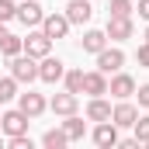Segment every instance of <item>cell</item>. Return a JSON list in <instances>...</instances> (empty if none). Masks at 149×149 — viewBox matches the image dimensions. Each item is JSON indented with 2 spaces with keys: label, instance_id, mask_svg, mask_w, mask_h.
<instances>
[{
  "label": "cell",
  "instance_id": "obj_1",
  "mask_svg": "<svg viewBox=\"0 0 149 149\" xmlns=\"http://www.w3.org/2000/svg\"><path fill=\"white\" fill-rule=\"evenodd\" d=\"M7 63H10V76H14L17 83H31V80H38V59H35V56L17 52V56L7 59Z\"/></svg>",
  "mask_w": 149,
  "mask_h": 149
},
{
  "label": "cell",
  "instance_id": "obj_4",
  "mask_svg": "<svg viewBox=\"0 0 149 149\" xmlns=\"http://www.w3.org/2000/svg\"><path fill=\"white\" fill-rule=\"evenodd\" d=\"M66 73V63L63 59H56V56H42L38 59V80L42 83H59Z\"/></svg>",
  "mask_w": 149,
  "mask_h": 149
},
{
  "label": "cell",
  "instance_id": "obj_19",
  "mask_svg": "<svg viewBox=\"0 0 149 149\" xmlns=\"http://www.w3.org/2000/svg\"><path fill=\"white\" fill-rule=\"evenodd\" d=\"M42 146H45V149H63V146H70V139H66L63 125H59V128H49V132L42 135Z\"/></svg>",
  "mask_w": 149,
  "mask_h": 149
},
{
  "label": "cell",
  "instance_id": "obj_17",
  "mask_svg": "<svg viewBox=\"0 0 149 149\" xmlns=\"http://www.w3.org/2000/svg\"><path fill=\"white\" fill-rule=\"evenodd\" d=\"M63 132H66L70 142H80V139L87 135V121H83L80 114H66V118H63Z\"/></svg>",
  "mask_w": 149,
  "mask_h": 149
},
{
  "label": "cell",
  "instance_id": "obj_27",
  "mask_svg": "<svg viewBox=\"0 0 149 149\" xmlns=\"http://www.w3.org/2000/svg\"><path fill=\"white\" fill-rule=\"evenodd\" d=\"M135 97H139V108H149V83L135 87Z\"/></svg>",
  "mask_w": 149,
  "mask_h": 149
},
{
  "label": "cell",
  "instance_id": "obj_14",
  "mask_svg": "<svg viewBox=\"0 0 149 149\" xmlns=\"http://www.w3.org/2000/svg\"><path fill=\"white\" fill-rule=\"evenodd\" d=\"M83 94H90V97H104V94H108V73H101V70L83 73Z\"/></svg>",
  "mask_w": 149,
  "mask_h": 149
},
{
  "label": "cell",
  "instance_id": "obj_2",
  "mask_svg": "<svg viewBox=\"0 0 149 149\" xmlns=\"http://www.w3.org/2000/svg\"><path fill=\"white\" fill-rule=\"evenodd\" d=\"M31 125V118L21 111V108H10V111H0V132L10 139V135H24Z\"/></svg>",
  "mask_w": 149,
  "mask_h": 149
},
{
  "label": "cell",
  "instance_id": "obj_7",
  "mask_svg": "<svg viewBox=\"0 0 149 149\" xmlns=\"http://www.w3.org/2000/svg\"><path fill=\"white\" fill-rule=\"evenodd\" d=\"M108 94H111L114 101L132 97V94H135V80H132L128 73H121V70H118V73H111V80H108Z\"/></svg>",
  "mask_w": 149,
  "mask_h": 149
},
{
  "label": "cell",
  "instance_id": "obj_28",
  "mask_svg": "<svg viewBox=\"0 0 149 149\" xmlns=\"http://www.w3.org/2000/svg\"><path fill=\"white\" fill-rule=\"evenodd\" d=\"M135 59H139V66H146V70H149V42H142V45H139Z\"/></svg>",
  "mask_w": 149,
  "mask_h": 149
},
{
  "label": "cell",
  "instance_id": "obj_18",
  "mask_svg": "<svg viewBox=\"0 0 149 149\" xmlns=\"http://www.w3.org/2000/svg\"><path fill=\"white\" fill-rule=\"evenodd\" d=\"M111 118V104L104 101V97H90V104H87V121H108Z\"/></svg>",
  "mask_w": 149,
  "mask_h": 149
},
{
  "label": "cell",
  "instance_id": "obj_23",
  "mask_svg": "<svg viewBox=\"0 0 149 149\" xmlns=\"http://www.w3.org/2000/svg\"><path fill=\"white\" fill-rule=\"evenodd\" d=\"M63 83L70 94H83V70H66L63 73Z\"/></svg>",
  "mask_w": 149,
  "mask_h": 149
},
{
  "label": "cell",
  "instance_id": "obj_11",
  "mask_svg": "<svg viewBox=\"0 0 149 149\" xmlns=\"http://www.w3.org/2000/svg\"><path fill=\"white\" fill-rule=\"evenodd\" d=\"M76 108H80V94H70V90H63V94H56V97L49 101V111L59 114V118L76 114Z\"/></svg>",
  "mask_w": 149,
  "mask_h": 149
},
{
  "label": "cell",
  "instance_id": "obj_10",
  "mask_svg": "<svg viewBox=\"0 0 149 149\" xmlns=\"http://www.w3.org/2000/svg\"><path fill=\"white\" fill-rule=\"evenodd\" d=\"M135 118H139V108H135L128 97H125V101H118V104L111 108V121L118 125V128H132V125H135Z\"/></svg>",
  "mask_w": 149,
  "mask_h": 149
},
{
  "label": "cell",
  "instance_id": "obj_3",
  "mask_svg": "<svg viewBox=\"0 0 149 149\" xmlns=\"http://www.w3.org/2000/svg\"><path fill=\"white\" fill-rule=\"evenodd\" d=\"M121 66H125V52H121L118 45H104V49L97 52V70H101V73L111 76V73H118Z\"/></svg>",
  "mask_w": 149,
  "mask_h": 149
},
{
  "label": "cell",
  "instance_id": "obj_16",
  "mask_svg": "<svg viewBox=\"0 0 149 149\" xmlns=\"http://www.w3.org/2000/svg\"><path fill=\"white\" fill-rule=\"evenodd\" d=\"M104 45H108V35H104V31H97V28L83 31V38H80V49H83V52H90V56H97Z\"/></svg>",
  "mask_w": 149,
  "mask_h": 149
},
{
  "label": "cell",
  "instance_id": "obj_12",
  "mask_svg": "<svg viewBox=\"0 0 149 149\" xmlns=\"http://www.w3.org/2000/svg\"><path fill=\"white\" fill-rule=\"evenodd\" d=\"M104 35L111 38V42H125V38L135 35V21H132V17H108Z\"/></svg>",
  "mask_w": 149,
  "mask_h": 149
},
{
  "label": "cell",
  "instance_id": "obj_5",
  "mask_svg": "<svg viewBox=\"0 0 149 149\" xmlns=\"http://www.w3.org/2000/svg\"><path fill=\"white\" fill-rule=\"evenodd\" d=\"M90 139H94L101 149H114V146H118V125H114L111 118H108V121H94Z\"/></svg>",
  "mask_w": 149,
  "mask_h": 149
},
{
  "label": "cell",
  "instance_id": "obj_29",
  "mask_svg": "<svg viewBox=\"0 0 149 149\" xmlns=\"http://www.w3.org/2000/svg\"><path fill=\"white\" fill-rule=\"evenodd\" d=\"M135 10H139V17L149 24V0H139V7H135Z\"/></svg>",
  "mask_w": 149,
  "mask_h": 149
},
{
  "label": "cell",
  "instance_id": "obj_26",
  "mask_svg": "<svg viewBox=\"0 0 149 149\" xmlns=\"http://www.w3.org/2000/svg\"><path fill=\"white\" fill-rule=\"evenodd\" d=\"M7 146L10 149H31V139H28V132H24V135H10Z\"/></svg>",
  "mask_w": 149,
  "mask_h": 149
},
{
  "label": "cell",
  "instance_id": "obj_31",
  "mask_svg": "<svg viewBox=\"0 0 149 149\" xmlns=\"http://www.w3.org/2000/svg\"><path fill=\"white\" fill-rule=\"evenodd\" d=\"M146 42H149V28H146Z\"/></svg>",
  "mask_w": 149,
  "mask_h": 149
},
{
  "label": "cell",
  "instance_id": "obj_25",
  "mask_svg": "<svg viewBox=\"0 0 149 149\" xmlns=\"http://www.w3.org/2000/svg\"><path fill=\"white\" fill-rule=\"evenodd\" d=\"M17 17V3L14 0H0V21L7 24V21H14Z\"/></svg>",
  "mask_w": 149,
  "mask_h": 149
},
{
  "label": "cell",
  "instance_id": "obj_9",
  "mask_svg": "<svg viewBox=\"0 0 149 149\" xmlns=\"http://www.w3.org/2000/svg\"><path fill=\"white\" fill-rule=\"evenodd\" d=\"M24 52H28V56H35V59H42V56H49V52H52V38L45 35L42 28H35V31H28V38H24Z\"/></svg>",
  "mask_w": 149,
  "mask_h": 149
},
{
  "label": "cell",
  "instance_id": "obj_24",
  "mask_svg": "<svg viewBox=\"0 0 149 149\" xmlns=\"http://www.w3.org/2000/svg\"><path fill=\"white\" fill-rule=\"evenodd\" d=\"M132 135H135V142H139V146H146V142H149V114H139V118H135Z\"/></svg>",
  "mask_w": 149,
  "mask_h": 149
},
{
  "label": "cell",
  "instance_id": "obj_21",
  "mask_svg": "<svg viewBox=\"0 0 149 149\" xmlns=\"http://www.w3.org/2000/svg\"><path fill=\"white\" fill-rule=\"evenodd\" d=\"M135 3L132 0H108V17H132Z\"/></svg>",
  "mask_w": 149,
  "mask_h": 149
},
{
  "label": "cell",
  "instance_id": "obj_8",
  "mask_svg": "<svg viewBox=\"0 0 149 149\" xmlns=\"http://www.w3.org/2000/svg\"><path fill=\"white\" fill-rule=\"evenodd\" d=\"M17 108H21V111H24L31 121H35L38 114H45V111H49V101H45L42 94H35V90H28V94H17Z\"/></svg>",
  "mask_w": 149,
  "mask_h": 149
},
{
  "label": "cell",
  "instance_id": "obj_13",
  "mask_svg": "<svg viewBox=\"0 0 149 149\" xmlns=\"http://www.w3.org/2000/svg\"><path fill=\"white\" fill-rule=\"evenodd\" d=\"M42 17H45V10H42L38 0H24V3H17V21H21L24 28H38Z\"/></svg>",
  "mask_w": 149,
  "mask_h": 149
},
{
  "label": "cell",
  "instance_id": "obj_15",
  "mask_svg": "<svg viewBox=\"0 0 149 149\" xmlns=\"http://www.w3.org/2000/svg\"><path fill=\"white\" fill-rule=\"evenodd\" d=\"M66 17H70V24H87V21L94 17L90 0H70V3H66Z\"/></svg>",
  "mask_w": 149,
  "mask_h": 149
},
{
  "label": "cell",
  "instance_id": "obj_20",
  "mask_svg": "<svg viewBox=\"0 0 149 149\" xmlns=\"http://www.w3.org/2000/svg\"><path fill=\"white\" fill-rule=\"evenodd\" d=\"M0 52H3V59H14L17 52H24V38H17V35H7L3 42H0Z\"/></svg>",
  "mask_w": 149,
  "mask_h": 149
},
{
  "label": "cell",
  "instance_id": "obj_6",
  "mask_svg": "<svg viewBox=\"0 0 149 149\" xmlns=\"http://www.w3.org/2000/svg\"><path fill=\"white\" fill-rule=\"evenodd\" d=\"M38 28L56 42V38H66V35H70V28H73V24H70V17H66V14H45Z\"/></svg>",
  "mask_w": 149,
  "mask_h": 149
},
{
  "label": "cell",
  "instance_id": "obj_22",
  "mask_svg": "<svg viewBox=\"0 0 149 149\" xmlns=\"http://www.w3.org/2000/svg\"><path fill=\"white\" fill-rule=\"evenodd\" d=\"M17 97V80L14 76H0V104H10Z\"/></svg>",
  "mask_w": 149,
  "mask_h": 149
},
{
  "label": "cell",
  "instance_id": "obj_30",
  "mask_svg": "<svg viewBox=\"0 0 149 149\" xmlns=\"http://www.w3.org/2000/svg\"><path fill=\"white\" fill-rule=\"evenodd\" d=\"M7 35H10V31H7V28H3V21H0V42H3Z\"/></svg>",
  "mask_w": 149,
  "mask_h": 149
}]
</instances>
